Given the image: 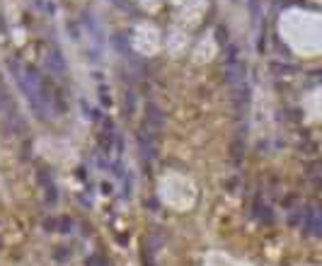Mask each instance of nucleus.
Instances as JSON below:
<instances>
[{"label":"nucleus","mask_w":322,"mask_h":266,"mask_svg":"<svg viewBox=\"0 0 322 266\" xmlns=\"http://www.w3.org/2000/svg\"><path fill=\"white\" fill-rule=\"evenodd\" d=\"M303 218L308 221V230H310L313 235H320V222H318V208H315V206H310V208L303 213Z\"/></svg>","instance_id":"nucleus-1"}]
</instances>
